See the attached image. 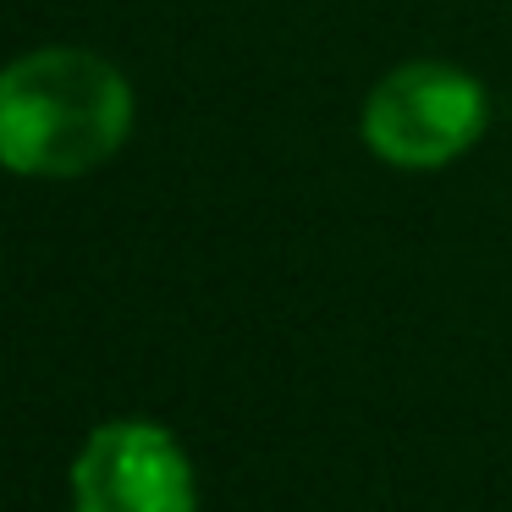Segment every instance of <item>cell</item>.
Here are the masks:
<instances>
[{"instance_id": "cell-3", "label": "cell", "mask_w": 512, "mask_h": 512, "mask_svg": "<svg viewBox=\"0 0 512 512\" xmlns=\"http://www.w3.org/2000/svg\"><path fill=\"white\" fill-rule=\"evenodd\" d=\"M72 512H199L188 452L149 419L100 424L72 463Z\"/></svg>"}, {"instance_id": "cell-1", "label": "cell", "mask_w": 512, "mask_h": 512, "mask_svg": "<svg viewBox=\"0 0 512 512\" xmlns=\"http://www.w3.org/2000/svg\"><path fill=\"white\" fill-rule=\"evenodd\" d=\"M133 89L89 50H34L0 72V166L23 177H78L122 149Z\"/></svg>"}, {"instance_id": "cell-2", "label": "cell", "mask_w": 512, "mask_h": 512, "mask_svg": "<svg viewBox=\"0 0 512 512\" xmlns=\"http://www.w3.org/2000/svg\"><path fill=\"white\" fill-rule=\"evenodd\" d=\"M485 89L468 72L441 61H413L397 67L364 105V144L391 166L430 171L474 149L485 133Z\"/></svg>"}]
</instances>
